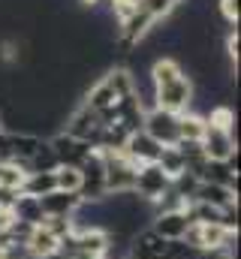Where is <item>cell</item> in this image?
<instances>
[{"mask_svg":"<svg viewBox=\"0 0 241 259\" xmlns=\"http://www.w3.org/2000/svg\"><path fill=\"white\" fill-rule=\"evenodd\" d=\"M103 157V181H106V193L118 196V193H133L136 184V163L127 160L124 151H100Z\"/></svg>","mask_w":241,"mask_h":259,"instance_id":"obj_1","label":"cell"},{"mask_svg":"<svg viewBox=\"0 0 241 259\" xmlns=\"http://www.w3.org/2000/svg\"><path fill=\"white\" fill-rule=\"evenodd\" d=\"M193 91H196V84H193V78L184 72L175 81L154 88V97H151V100H154V109H166V112H172V115H184V112L193 109Z\"/></svg>","mask_w":241,"mask_h":259,"instance_id":"obj_2","label":"cell"},{"mask_svg":"<svg viewBox=\"0 0 241 259\" xmlns=\"http://www.w3.org/2000/svg\"><path fill=\"white\" fill-rule=\"evenodd\" d=\"M199 145H202L205 160H220V163H226L229 157L238 154V136H235L232 130L211 127V124H205V133H202Z\"/></svg>","mask_w":241,"mask_h":259,"instance_id":"obj_3","label":"cell"},{"mask_svg":"<svg viewBox=\"0 0 241 259\" xmlns=\"http://www.w3.org/2000/svg\"><path fill=\"white\" fill-rule=\"evenodd\" d=\"M169 187H172V178H169L157 163H148V166H139V169H136L133 193L139 196L142 202H151V205H154Z\"/></svg>","mask_w":241,"mask_h":259,"instance_id":"obj_4","label":"cell"},{"mask_svg":"<svg viewBox=\"0 0 241 259\" xmlns=\"http://www.w3.org/2000/svg\"><path fill=\"white\" fill-rule=\"evenodd\" d=\"M103 118H100V112H94V109H88L85 103L66 118V127L63 133L66 136H72V139H78V142H88L91 148H94V142H97V136L103 133Z\"/></svg>","mask_w":241,"mask_h":259,"instance_id":"obj_5","label":"cell"},{"mask_svg":"<svg viewBox=\"0 0 241 259\" xmlns=\"http://www.w3.org/2000/svg\"><path fill=\"white\" fill-rule=\"evenodd\" d=\"M142 130H145L154 142H160L163 148L178 145V115H172V112H166V109H148Z\"/></svg>","mask_w":241,"mask_h":259,"instance_id":"obj_6","label":"cell"},{"mask_svg":"<svg viewBox=\"0 0 241 259\" xmlns=\"http://www.w3.org/2000/svg\"><path fill=\"white\" fill-rule=\"evenodd\" d=\"M49 145H52V151H55V157H58V166H72V169H78V166L88 160V154L94 151L88 142H78V139L66 136L63 130L49 139Z\"/></svg>","mask_w":241,"mask_h":259,"instance_id":"obj_7","label":"cell"},{"mask_svg":"<svg viewBox=\"0 0 241 259\" xmlns=\"http://www.w3.org/2000/svg\"><path fill=\"white\" fill-rule=\"evenodd\" d=\"M120 151L127 154V160H130V163H136V166H148V163H157V157H160L163 145H160V142H154L145 130H139V133H130V136H127V142H124V148H120Z\"/></svg>","mask_w":241,"mask_h":259,"instance_id":"obj_8","label":"cell"},{"mask_svg":"<svg viewBox=\"0 0 241 259\" xmlns=\"http://www.w3.org/2000/svg\"><path fill=\"white\" fill-rule=\"evenodd\" d=\"M148 226L163 241H178V238L187 235V229H190V217H187V211H160V214L151 217Z\"/></svg>","mask_w":241,"mask_h":259,"instance_id":"obj_9","label":"cell"},{"mask_svg":"<svg viewBox=\"0 0 241 259\" xmlns=\"http://www.w3.org/2000/svg\"><path fill=\"white\" fill-rule=\"evenodd\" d=\"M190 202H202V205H211V208H229V205H238V193L226 184H196V190L190 196Z\"/></svg>","mask_w":241,"mask_h":259,"instance_id":"obj_10","label":"cell"},{"mask_svg":"<svg viewBox=\"0 0 241 259\" xmlns=\"http://www.w3.org/2000/svg\"><path fill=\"white\" fill-rule=\"evenodd\" d=\"M196 181L202 184H226L238 193V169H232L229 163H220V160H205L202 169L196 172Z\"/></svg>","mask_w":241,"mask_h":259,"instance_id":"obj_11","label":"cell"},{"mask_svg":"<svg viewBox=\"0 0 241 259\" xmlns=\"http://www.w3.org/2000/svg\"><path fill=\"white\" fill-rule=\"evenodd\" d=\"M82 205L78 193H63V190H52L49 196H39V208L46 217H72V211Z\"/></svg>","mask_w":241,"mask_h":259,"instance_id":"obj_12","label":"cell"},{"mask_svg":"<svg viewBox=\"0 0 241 259\" xmlns=\"http://www.w3.org/2000/svg\"><path fill=\"white\" fill-rule=\"evenodd\" d=\"M12 220H21V223H27V226H43L46 214H43V208H39V199H36V196L18 193L15 205H12Z\"/></svg>","mask_w":241,"mask_h":259,"instance_id":"obj_13","label":"cell"},{"mask_svg":"<svg viewBox=\"0 0 241 259\" xmlns=\"http://www.w3.org/2000/svg\"><path fill=\"white\" fill-rule=\"evenodd\" d=\"M58 238L46 229V226H33V232L27 235V241H24V247H27V253L30 256H52V253H58Z\"/></svg>","mask_w":241,"mask_h":259,"instance_id":"obj_14","label":"cell"},{"mask_svg":"<svg viewBox=\"0 0 241 259\" xmlns=\"http://www.w3.org/2000/svg\"><path fill=\"white\" fill-rule=\"evenodd\" d=\"M178 75H184V66H181L175 58H157V61L151 64V72H148V78H151L154 88L169 84V81H175Z\"/></svg>","mask_w":241,"mask_h":259,"instance_id":"obj_15","label":"cell"},{"mask_svg":"<svg viewBox=\"0 0 241 259\" xmlns=\"http://www.w3.org/2000/svg\"><path fill=\"white\" fill-rule=\"evenodd\" d=\"M52 190H58L55 184V172H27L21 181V193L24 196H49Z\"/></svg>","mask_w":241,"mask_h":259,"instance_id":"obj_16","label":"cell"},{"mask_svg":"<svg viewBox=\"0 0 241 259\" xmlns=\"http://www.w3.org/2000/svg\"><path fill=\"white\" fill-rule=\"evenodd\" d=\"M55 169H58V157H55V151H52L49 139H43V142H39V148L33 151V157L27 160L24 172H55Z\"/></svg>","mask_w":241,"mask_h":259,"instance_id":"obj_17","label":"cell"},{"mask_svg":"<svg viewBox=\"0 0 241 259\" xmlns=\"http://www.w3.org/2000/svg\"><path fill=\"white\" fill-rule=\"evenodd\" d=\"M205 133V118L196 112L178 115V142H199Z\"/></svg>","mask_w":241,"mask_h":259,"instance_id":"obj_18","label":"cell"},{"mask_svg":"<svg viewBox=\"0 0 241 259\" xmlns=\"http://www.w3.org/2000/svg\"><path fill=\"white\" fill-rule=\"evenodd\" d=\"M157 166H160V169H163V172H166L172 181H175L178 175H184V172H187L184 154H181L175 145H169V148H163V151H160V157H157Z\"/></svg>","mask_w":241,"mask_h":259,"instance_id":"obj_19","label":"cell"},{"mask_svg":"<svg viewBox=\"0 0 241 259\" xmlns=\"http://www.w3.org/2000/svg\"><path fill=\"white\" fill-rule=\"evenodd\" d=\"M178 6H181V0H139V9H142L148 18H154V21L169 18Z\"/></svg>","mask_w":241,"mask_h":259,"instance_id":"obj_20","label":"cell"},{"mask_svg":"<svg viewBox=\"0 0 241 259\" xmlns=\"http://www.w3.org/2000/svg\"><path fill=\"white\" fill-rule=\"evenodd\" d=\"M55 184L63 193H78L82 190V172L72 166H58L55 169Z\"/></svg>","mask_w":241,"mask_h":259,"instance_id":"obj_21","label":"cell"},{"mask_svg":"<svg viewBox=\"0 0 241 259\" xmlns=\"http://www.w3.org/2000/svg\"><path fill=\"white\" fill-rule=\"evenodd\" d=\"M220 15L229 21V24H238V15H241V0H220Z\"/></svg>","mask_w":241,"mask_h":259,"instance_id":"obj_22","label":"cell"},{"mask_svg":"<svg viewBox=\"0 0 241 259\" xmlns=\"http://www.w3.org/2000/svg\"><path fill=\"white\" fill-rule=\"evenodd\" d=\"M238 46H241L238 30H232V33L226 36V55H229V61H232V64H238Z\"/></svg>","mask_w":241,"mask_h":259,"instance_id":"obj_23","label":"cell"},{"mask_svg":"<svg viewBox=\"0 0 241 259\" xmlns=\"http://www.w3.org/2000/svg\"><path fill=\"white\" fill-rule=\"evenodd\" d=\"M85 6H97V3H103V0H82Z\"/></svg>","mask_w":241,"mask_h":259,"instance_id":"obj_24","label":"cell"},{"mask_svg":"<svg viewBox=\"0 0 241 259\" xmlns=\"http://www.w3.org/2000/svg\"><path fill=\"white\" fill-rule=\"evenodd\" d=\"M27 259H43V256H27Z\"/></svg>","mask_w":241,"mask_h":259,"instance_id":"obj_25","label":"cell"},{"mask_svg":"<svg viewBox=\"0 0 241 259\" xmlns=\"http://www.w3.org/2000/svg\"><path fill=\"white\" fill-rule=\"evenodd\" d=\"M127 259H133V256H127Z\"/></svg>","mask_w":241,"mask_h":259,"instance_id":"obj_26","label":"cell"}]
</instances>
